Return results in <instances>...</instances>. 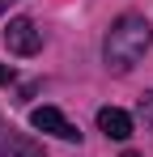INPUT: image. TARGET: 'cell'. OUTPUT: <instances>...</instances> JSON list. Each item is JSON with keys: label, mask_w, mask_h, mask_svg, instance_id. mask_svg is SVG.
I'll use <instances>...</instances> for the list:
<instances>
[{"label": "cell", "mask_w": 153, "mask_h": 157, "mask_svg": "<svg viewBox=\"0 0 153 157\" xmlns=\"http://www.w3.org/2000/svg\"><path fill=\"white\" fill-rule=\"evenodd\" d=\"M149 43H153L149 21H145L140 13H124L115 26L106 30V64H111L115 72H128L140 55L149 51Z\"/></svg>", "instance_id": "obj_1"}, {"label": "cell", "mask_w": 153, "mask_h": 157, "mask_svg": "<svg viewBox=\"0 0 153 157\" xmlns=\"http://www.w3.org/2000/svg\"><path fill=\"white\" fill-rule=\"evenodd\" d=\"M4 43H9L13 55H34L38 47H43V34L34 30L30 17H13V21L4 26Z\"/></svg>", "instance_id": "obj_2"}, {"label": "cell", "mask_w": 153, "mask_h": 157, "mask_svg": "<svg viewBox=\"0 0 153 157\" xmlns=\"http://www.w3.org/2000/svg\"><path fill=\"white\" fill-rule=\"evenodd\" d=\"M30 123L38 132H51V136H60V140H81V132L55 110V106H38V110H30Z\"/></svg>", "instance_id": "obj_3"}, {"label": "cell", "mask_w": 153, "mask_h": 157, "mask_svg": "<svg viewBox=\"0 0 153 157\" xmlns=\"http://www.w3.org/2000/svg\"><path fill=\"white\" fill-rule=\"evenodd\" d=\"M98 132L106 140H128L132 136V115L119 110V106H102L98 110Z\"/></svg>", "instance_id": "obj_4"}, {"label": "cell", "mask_w": 153, "mask_h": 157, "mask_svg": "<svg viewBox=\"0 0 153 157\" xmlns=\"http://www.w3.org/2000/svg\"><path fill=\"white\" fill-rule=\"evenodd\" d=\"M0 157H43V149L30 144V140H22V136H9V132H4V149H0Z\"/></svg>", "instance_id": "obj_5"}, {"label": "cell", "mask_w": 153, "mask_h": 157, "mask_svg": "<svg viewBox=\"0 0 153 157\" xmlns=\"http://www.w3.org/2000/svg\"><path fill=\"white\" fill-rule=\"evenodd\" d=\"M140 123L153 132V94H145V98H140Z\"/></svg>", "instance_id": "obj_6"}, {"label": "cell", "mask_w": 153, "mask_h": 157, "mask_svg": "<svg viewBox=\"0 0 153 157\" xmlns=\"http://www.w3.org/2000/svg\"><path fill=\"white\" fill-rule=\"evenodd\" d=\"M9 77H13V72H9V64H0V85H9Z\"/></svg>", "instance_id": "obj_7"}, {"label": "cell", "mask_w": 153, "mask_h": 157, "mask_svg": "<svg viewBox=\"0 0 153 157\" xmlns=\"http://www.w3.org/2000/svg\"><path fill=\"white\" fill-rule=\"evenodd\" d=\"M0 13H4V0H0Z\"/></svg>", "instance_id": "obj_8"}, {"label": "cell", "mask_w": 153, "mask_h": 157, "mask_svg": "<svg viewBox=\"0 0 153 157\" xmlns=\"http://www.w3.org/2000/svg\"><path fill=\"white\" fill-rule=\"evenodd\" d=\"M124 157H136V153H124Z\"/></svg>", "instance_id": "obj_9"}]
</instances>
